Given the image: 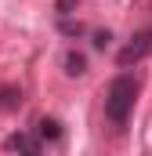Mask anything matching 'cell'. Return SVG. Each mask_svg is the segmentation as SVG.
I'll return each mask as SVG.
<instances>
[{
  "instance_id": "cell-1",
  "label": "cell",
  "mask_w": 152,
  "mask_h": 156,
  "mask_svg": "<svg viewBox=\"0 0 152 156\" xmlns=\"http://www.w3.org/2000/svg\"><path fill=\"white\" fill-rule=\"evenodd\" d=\"M134 102H138V80L130 73H119L109 83V91H105V120L112 123L116 131L127 127V120L134 113Z\"/></svg>"
},
{
  "instance_id": "cell-2",
  "label": "cell",
  "mask_w": 152,
  "mask_h": 156,
  "mask_svg": "<svg viewBox=\"0 0 152 156\" xmlns=\"http://www.w3.org/2000/svg\"><path fill=\"white\" fill-rule=\"evenodd\" d=\"M145 55H152V33L145 29V33H138V37H130V44L119 51V66L123 69H130V66H138Z\"/></svg>"
},
{
  "instance_id": "cell-3",
  "label": "cell",
  "mask_w": 152,
  "mask_h": 156,
  "mask_svg": "<svg viewBox=\"0 0 152 156\" xmlns=\"http://www.w3.org/2000/svg\"><path fill=\"white\" fill-rule=\"evenodd\" d=\"M7 149L18 153V156H43V142H40L36 134H29V131H15L7 138Z\"/></svg>"
},
{
  "instance_id": "cell-4",
  "label": "cell",
  "mask_w": 152,
  "mask_h": 156,
  "mask_svg": "<svg viewBox=\"0 0 152 156\" xmlns=\"http://www.w3.org/2000/svg\"><path fill=\"white\" fill-rule=\"evenodd\" d=\"M36 127H40V131H36L40 142H43V138H47V142H58V138H62V123H58V120H47V116H43Z\"/></svg>"
},
{
  "instance_id": "cell-5",
  "label": "cell",
  "mask_w": 152,
  "mask_h": 156,
  "mask_svg": "<svg viewBox=\"0 0 152 156\" xmlns=\"http://www.w3.org/2000/svg\"><path fill=\"white\" fill-rule=\"evenodd\" d=\"M65 73H69V76H83V73H87V58H83L80 51H69V55H65Z\"/></svg>"
},
{
  "instance_id": "cell-6",
  "label": "cell",
  "mask_w": 152,
  "mask_h": 156,
  "mask_svg": "<svg viewBox=\"0 0 152 156\" xmlns=\"http://www.w3.org/2000/svg\"><path fill=\"white\" fill-rule=\"evenodd\" d=\"M18 105H22V91H18V87H0V109L11 113V109H18Z\"/></svg>"
}]
</instances>
